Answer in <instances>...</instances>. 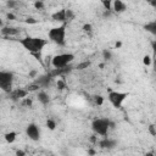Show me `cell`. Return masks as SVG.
Instances as JSON below:
<instances>
[{
    "mask_svg": "<svg viewBox=\"0 0 156 156\" xmlns=\"http://www.w3.org/2000/svg\"><path fill=\"white\" fill-rule=\"evenodd\" d=\"M16 156H26V152L23 150H17L16 151Z\"/></svg>",
    "mask_w": 156,
    "mask_h": 156,
    "instance_id": "29",
    "label": "cell"
},
{
    "mask_svg": "<svg viewBox=\"0 0 156 156\" xmlns=\"http://www.w3.org/2000/svg\"><path fill=\"white\" fill-rule=\"evenodd\" d=\"M149 133H150L151 135L156 136V127H155L154 124H150V126H149Z\"/></svg>",
    "mask_w": 156,
    "mask_h": 156,
    "instance_id": "25",
    "label": "cell"
},
{
    "mask_svg": "<svg viewBox=\"0 0 156 156\" xmlns=\"http://www.w3.org/2000/svg\"><path fill=\"white\" fill-rule=\"evenodd\" d=\"M65 80H62V79H58V82H57V88L58 89H63L65 88Z\"/></svg>",
    "mask_w": 156,
    "mask_h": 156,
    "instance_id": "27",
    "label": "cell"
},
{
    "mask_svg": "<svg viewBox=\"0 0 156 156\" xmlns=\"http://www.w3.org/2000/svg\"><path fill=\"white\" fill-rule=\"evenodd\" d=\"M89 65H90V62L85 61V62H82V63H79V65L77 66V68H78V69H84V68H87Z\"/></svg>",
    "mask_w": 156,
    "mask_h": 156,
    "instance_id": "24",
    "label": "cell"
},
{
    "mask_svg": "<svg viewBox=\"0 0 156 156\" xmlns=\"http://www.w3.org/2000/svg\"><path fill=\"white\" fill-rule=\"evenodd\" d=\"M26 134L27 136L32 140V141H39L40 140V136H41V130H40V127L37 124V123H29L27 127H26Z\"/></svg>",
    "mask_w": 156,
    "mask_h": 156,
    "instance_id": "7",
    "label": "cell"
},
{
    "mask_svg": "<svg viewBox=\"0 0 156 156\" xmlns=\"http://www.w3.org/2000/svg\"><path fill=\"white\" fill-rule=\"evenodd\" d=\"M102 55H104V58H105V60H110V58L112 57V54H111L110 50H104V51H102Z\"/></svg>",
    "mask_w": 156,
    "mask_h": 156,
    "instance_id": "23",
    "label": "cell"
},
{
    "mask_svg": "<svg viewBox=\"0 0 156 156\" xmlns=\"http://www.w3.org/2000/svg\"><path fill=\"white\" fill-rule=\"evenodd\" d=\"M128 96H129L128 91L126 93V91H118V90H110L107 94V99L110 104L116 108H121Z\"/></svg>",
    "mask_w": 156,
    "mask_h": 156,
    "instance_id": "6",
    "label": "cell"
},
{
    "mask_svg": "<svg viewBox=\"0 0 156 156\" xmlns=\"http://www.w3.org/2000/svg\"><path fill=\"white\" fill-rule=\"evenodd\" d=\"M115 127V123L107 118V117H99L93 119L91 122V129L96 135H100L102 138H106L108 135V132L111 128Z\"/></svg>",
    "mask_w": 156,
    "mask_h": 156,
    "instance_id": "2",
    "label": "cell"
},
{
    "mask_svg": "<svg viewBox=\"0 0 156 156\" xmlns=\"http://www.w3.org/2000/svg\"><path fill=\"white\" fill-rule=\"evenodd\" d=\"M102 5H104V7H105V10H112V2L111 1H102Z\"/></svg>",
    "mask_w": 156,
    "mask_h": 156,
    "instance_id": "22",
    "label": "cell"
},
{
    "mask_svg": "<svg viewBox=\"0 0 156 156\" xmlns=\"http://www.w3.org/2000/svg\"><path fill=\"white\" fill-rule=\"evenodd\" d=\"M143 28H144L147 33H150L151 35H154V37L156 38V20H152V21L146 22V23L143 26Z\"/></svg>",
    "mask_w": 156,
    "mask_h": 156,
    "instance_id": "12",
    "label": "cell"
},
{
    "mask_svg": "<svg viewBox=\"0 0 156 156\" xmlns=\"http://www.w3.org/2000/svg\"><path fill=\"white\" fill-rule=\"evenodd\" d=\"M94 102H95V105L101 106L104 104V98L101 95H96V96H94Z\"/></svg>",
    "mask_w": 156,
    "mask_h": 156,
    "instance_id": "19",
    "label": "cell"
},
{
    "mask_svg": "<svg viewBox=\"0 0 156 156\" xmlns=\"http://www.w3.org/2000/svg\"><path fill=\"white\" fill-rule=\"evenodd\" d=\"M20 33V29L18 28H15V27H4L1 29V34L4 37H11V35H16Z\"/></svg>",
    "mask_w": 156,
    "mask_h": 156,
    "instance_id": "15",
    "label": "cell"
},
{
    "mask_svg": "<svg viewBox=\"0 0 156 156\" xmlns=\"http://www.w3.org/2000/svg\"><path fill=\"white\" fill-rule=\"evenodd\" d=\"M18 41L29 54L37 57L40 56V52L43 51V49L49 44V39H44L41 37H32V35H27L20 39Z\"/></svg>",
    "mask_w": 156,
    "mask_h": 156,
    "instance_id": "1",
    "label": "cell"
},
{
    "mask_svg": "<svg viewBox=\"0 0 156 156\" xmlns=\"http://www.w3.org/2000/svg\"><path fill=\"white\" fill-rule=\"evenodd\" d=\"M13 80H15V74L11 71H1L0 72V88L2 91L10 94L13 89Z\"/></svg>",
    "mask_w": 156,
    "mask_h": 156,
    "instance_id": "5",
    "label": "cell"
},
{
    "mask_svg": "<svg viewBox=\"0 0 156 156\" xmlns=\"http://www.w3.org/2000/svg\"><path fill=\"white\" fill-rule=\"evenodd\" d=\"M28 93H29L28 89H21V88H18V89L12 90V91L9 94V96H10L11 100H13V101H18V100L26 99L27 95H28Z\"/></svg>",
    "mask_w": 156,
    "mask_h": 156,
    "instance_id": "9",
    "label": "cell"
},
{
    "mask_svg": "<svg viewBox=\"0 0 156 156\" xmlns=\"http://www.w3.org/2000/svg\"><path fill=\"white\" fill-rule=\"evenodd\" d=\"M48 39L49 41L58 46H65L66 45V24H60L57 27H52L51 29H49Z\"/></svg>",
    "mask_w": 156,
    "mask_h": 156,
    "instance_id": "3",
    "label": "cell"
},
{
    "mask_svg": "<svg viewBox=\"0 0 156 156\" xmlns=\"http://www.w3.org/2000/svg\"><path fill=\"white\" fill-rule=\"evenodd\" d=\"M144 156H156V155H155L154 152H146V154H145Z\"/></svg>",
    "mask_w": 156,
    "mask_h": 156,
    "instance_id": "31",
    "label": "cell"
},
{
    "mask_svg": "<svg viewBox=\"0 0 156 156\" xmlns=\"http://www.w3.org/2000/svg\"><path fill=\"white\" fill-rule=\"evenodd\" d=\"M117 140L116 139H111L108 136L106 138H102L100 141H99V145L101 149H107V150H111V149H115L117 146Z\"/></svg>",
    "mask_w": 156,
    "mask_h": 156,
    "instance_id": "11",
    "label": "cell"
},
{
    "mask_svg": "<svg viewBox=\"0 0 156 156\" xmlns=\"http://www.w3.org/2000/svg\"><path fill=\"white\" fill-rule=\"evenodd\" d=\"M112 10L115 12H123L127 10V5L121 0H115L112 1Z\"/></svg>",
    "mask_w": 156,
    "mask_h": 156,
    "instance_id": "14",
    "label": "cell"
},
{
    "mask_svg": "<svg viewBox=\"0 0 156 156\" xmlns=\"http://www.w3.org/2000/svg\"><path fill=\"white\" fill-rule=\"evenodd\" d=\"M37 98H38L39 102H40L41 105H44V106L50 102V96H49V94H48L46 91H44V90H39L38 94H37Z\"/></svg>",
    "mask_w": 156,
    "mask_h": 156,
    "instance_id": "13",
    "label": "cell"
},
{
    "mask_svg": "<svg viewBox=\"0 0 156 156\" xmlns=\"http://www.w3.org/2000/svg\"><path fill=\"white\" fill-rule=\"evenodd\" d=\"M51 18H52V21H55V22H60V23H62V24H67L66 9L57 10L56 12H54V13L51 15Z\"/></svg>",
    "mask_w": 156,
    "mask_h": 156,
    "instance_id": "10",
    "label": "cell"
},
{
    "mask_svg": "<svg viewBox=\"0 0 156 156\" xmlns=\"http://www.w3.org/2000/svg\"><path fill=\"white\" fill-rule=\"evenodd\" d=\"M121 45H122L121 41H117V43H116V48H121Z\"/></svg>",
    "mask_w": 156,
    "mask_h": 156,
    "instance_id": "32",
    "label": "cell"
},
{
    "mask_svg": "<svg viewBox=\"0 0 156 156\" xmlns=\"http://www.w3.org/2000/svg\"><path fill=\"white\" fill-rule=\"evenodd\" d=\"M52 78H54V77H52L50 73H46V74H43V76L37 77V78H35V80H34V83H35V84H38V85H39V88H46V87H49V85H50V83H51Z\"/></svg>",
    "mask_w": 156,
    "mask_h": 156,
    "instance_id": "8",
    "label": "cell"
},
{
    "mask_svg": "<svg viewBox=\"0 0 156 156\" xmlns=\"http://www.w3.org/2000/svg\"><path fill=\"white\" fill-rule=\"evenodd\" d=\"M93 30V26L90 24V23H85L84 26H83V32H85V33H90Z\"/></svg>",
    "mask_w": 156,
    "mask_h": 156,
    "instance_id": "21",
    "label": "cell"
},
{
    "mask_svg": "<svg viewBox=\"0 0 156 156\" xmlns=\"http://www.w3.org/2000/svg\"><path fill=\"white\" fill-rule=\"evenodd\" d=\"M46 127L50 129V130H54L55 128H56V122L54 121V119H51V118H49L48 121H46Z\"/></svg>",
    "mask_w": 156,
    "mask_h": 156,
    "instance_id": "17",
    "label": "cell"
},
{
    "mask_svg": "<svg viewBox=\"0 0 156 156\" xmlns=\"http://www.w3.org/2000/svg\"><path fill=\"white\" fill-rule=\"evenodd\" d=\"M4 138H5L6 143H9V144H12V143L16 140V138H17V133H16V132H13V130H11V132H7V133H5Z\"/></svg>",
    "mask_w": 156,
    "mask_h": 156,
    "instance_id": "16",
    "label": "cell"
},
{
    "mask_svg": "<svg viewBox=\"0 0 156 156\" xmlns=\"http://www.w3.org/2000/svg\"><path fill=\"white\" fill-rule=\"evenodd\" d=\"M66 16H67V22H71L74 18V12L72 10H67L66 9Z\"/></svg>",
    "mask_w": 156,
    "mask_h": 156,
    "instance_id": "20",
    "label": "cell"
},
{
    "mask_svg": "<svg viewBox=\"0 0 156 156\" xmlns=\"http://www.w3.org/2000/svg\"><path fill=\"white\" fill-rule=\"evenodd\" d=\"M151 48H152V52H154V56H156V39L151 41Z\"/></svg>",
    "mask_w": 156,
    "mask_h": 156,
    "instance_id": "28",
    "label": "cell"
},
{
    "mask_svg": "<svg viewBox=\"0 0 156 156\" xmlns=\"http://www.w3.org/2000/svg\"><path fill=\"white\" fill-rule=\"evenodd\" d=\"M143 63H144L145 66H151V65H152V58H151L149 55H145V56L143 57Z\"/></svg>",
    "mask_w": 156,
    "mask_h": 156,
    "instance_id": "18",
    "label": "cell"
},
{
    "mask_svg": "<svg viewBox=\"0 0 156 156\" xmlns=\"http://www.w3.org/2000/svg\"><path fill=\"white\" fill-rule=\"evenodd\" d=\"M26 23H37V21L30 17V18H27V20H26Z\"/></svg>",
    "mask_w": 156,
    "mask_h": 156,
    "instance_id": "30",
    "label": "cell"
},
{
    "mask_svg": "<svg viewBox=\"0 0 156 156\" xmlns=\"http://www.w3.org/2000/svg\"><path fill=\"white\" fill-rule=\"evenodd\" d=\"M89 155H95V151L94 150H89Z\"/></svg>",
    "mask_w": 156,
    "mask_h": 156,
    "instance_id": "33",
    "label": "cell"
},
{
    "mask_svg": "<svg viewBox=\"0 0 156 156\" xmlns=\"http://www.w3.org/2000/svg\"><path fill=\"white\" fill-rule=\"evenodd\" d=\"M34 6H35V9L41 10V9L44 7V2H41V1H35V2H34Z\"/></svg>",
    "mask_w": 156,
    "mask_h": 156,
    "instance_id": "26",
    "label": "cell"
},
{
    "mask_svg": "<svg viewBox=\"0 0 156 156\" xmlns=\"http://www.w3.org/2000/svg\"><path fill=\"white\" fill-rule=\"evenodd\" d=\"M74 60V55L72 52H61L52 57L51 65L55 69H61L68 67V65Z\"/></svg>",
    "mask_w": 156,
    "mask_h": 156,
    "instance_id": "4",
    "label": "cell"
}]
</instances>
